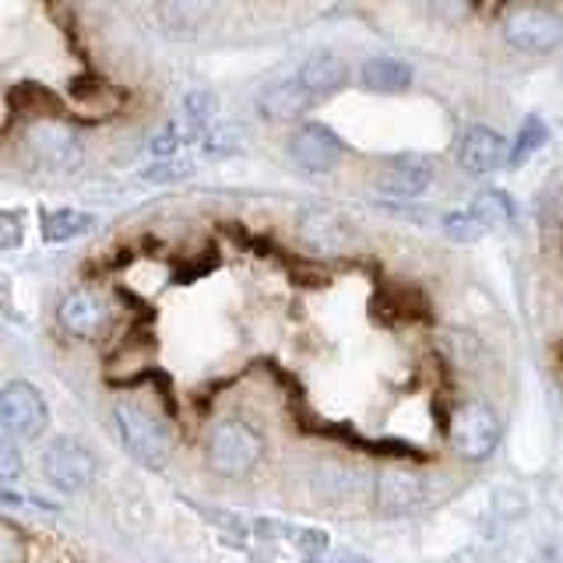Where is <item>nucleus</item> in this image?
<instances>
[{"mask_svg": "<svg viewBox=\"0 0 563 563\" xmlns=\"http://www.w3.org/2000/svg\"><path fill=\"white\" fill-rule=\"evenodd\" d=\"M43 468H46V479L57 489H67V493H78L96 479L92 451H85L78 440H70V437H60L57 444L46 448Z\"/></svg>", "mask_w": 563, "mask_h": 563, "instance_id": "7", "label": "nucleus"}, {"mask_svg": "<svg viewBox=\"0 0 563 563\" xmlns=\"http://www.w3.org/2000/svg\"><path fill=\"white\" fill-rule=\"evenodd\" d=\"M448 437H451V448L462 454L465 462H483V457L493 454V448H497V440H500V419L489 405L465 401L451 412Z\"/></svg>", "mask_w": 563, "mask_h": 563, "instance_id": "4", "label": "nucleus"}, {"mask_svg": "<svg viewBox=\"0 0 563 563\" xmlns=\"http://www.w3.org/2000/svg\"><path fill=\"white\" fill-rule=\"evenodd\" d=\"M360 81L366 92L398 96L412 85V64H405L398 57H369L360 70Z\"/></svg>", "mask_w": 563, "mask_h": 563, "instance_id": "15", "label": "nucleus"}, {"mask_svg": "<svg viewBox=\"0 0 563 563\" xmlns=\"http://www.w3.org/2000/svg\"><path fill=\"white\" fill-rule=\"evenodd\" d=\"M303 236L310 243H321V246L342 243L345 240V225H342L339 216H334V211L313 208V211H307V216H303Z\"/></svg>", "mask_w": 563, "mask_h": 563, "instance_id": "20", "label": "nucleus"}, {"mask_svg": "<svg viewBox=\"0 0 563 563\" xmlns=\"http://www.w3.org/2000/svg\"><path fill=\"white\" fill-rule=\"evenodd\" d=\"M307 563H369V560L363 553H352V550H321Z\"/></svg>", "mask_w": 563, "mask_h": 563, "instance_id": "25", "label": "nucleus"}, {"mask_svg": "<svg viewBox=\"0 0 563 563\" xmlns=\"http://www.w3.org/2000/svg\"><path fill=\"white\" fill-rule=\"evenodd\" d=\"M0 422H4L8 433L22 437V440H35L49 422L43 395L25 380L8 384L4 391H0Z\"/></svg>", "mask_w": 563, "mask_h": 563, "instance_id": "6", "label": "nucleus"}, {"mask_svg": "<svg viewBox=\"0 0 563 563\" xmlns=\"http://www.w3.org/2000/svg\"><path fill=\"white\" fill-rule=\"evenodd\" d=\"M22 475V454L14 451V444L0 430V479H18Z\"/></svg>", "mask_w": 563, "mask_h": 563, "instance_id": "23", "label": "nucleus"}, {"mask_svg": "<svg viewBox=\"0 0 563 563\" xmlns=\"http://www.w3.org/2000/svg\"><path fill=\"white\" fill-rule=\"evenodd\" d=\"M369 313L377 317L380 324H409V321H430V307L422 292L409 289V286H391V289H380L377 299L369 303Z\"/></svg>", "mask_w": 563, "mask_h": 563, "instance_id": "12", "label": "nucleus"}, {"mask_svg": "<svg viewBox=\"0 0 563 563\" xmlns=\"http://www.w3.org/2000/svg\"><path fill=\"white\" fill-rule=\"evenodd\" d=\"M444 233L457 243H475L483 233H489V229L479 222V216H475L472 208H465V211H451L444 219Z\"/></svg>", "mask_w": 563, "mask_h": 563, "instance_id": "22", "label": "nucleus"}, {"mask_svg": "<svg viewBox=\"0 0 563 563\" xmlns=\"http://www.w3.org/2000/svg\"><path fill=\"white\" fill-rule=\"evenodd\" d=\"M500 4H507V0H500Z\"/></svg>", "mask_w": 563, "mask_h": 563, "instance_id": "26", "label": "nucleus"}, {"mask_svg": "<svg viewBox=\"0 0 563 563\" xmlns=\"http://www.w3.org/2000/svg\"><path fill=\"white\" fill-rule=\"evenodd\" d=\"M545 141H550V128H545V120L542 117H528L518 128V134H515V145H510V169L525 166L539 148H545Z\"/></svg>", "mask_w": 563, "mask_h": 563, "instance_id": "18", "label": "nucleus"}, {"mask_svg": "<svg viewBox=\"0 0 563 563\" xmlns=\"http://www.w3.org/2000/svg\"><path fill=\"white\" fill-rule=\"evenodd\" d=\"M457 166L472 176H489V173L510 166V145L497 131L475 123V128H468L462 134V141H457Z\"/></svg>", "mask_w": 563, "mask_h": 563, "instance_id": "9", "label": "nucleus"}, {"mask_svg": "<svg viewBox=\"0 0 563 563\" xmlns=\"http://www.w3.org/2000/svg\"><path fill=\"white\" fill-rule=\"evenodd\" d=\"M96 225V219L88 216V211H75V208H60L53 211V216H46L43 222V233L49 243H64V240H75L81 233H88V229Z\"/></svg>", "mask_w": 563, "mask_h": 563, "instance_id": "19", "label": "nucleus"}, {"mask_svg": "<svg viewBox=\"0 0 563 563\" xmlns=\"http://www.w3.org/2000/svg\"><path fill=\"white\" fill-rule=\"evenodd\" d=\"M433 184V158L419 155V152H401L391 155L380 169V180L377 187L391 198H419L422 190H430Z\"/></svg>", "mask_w": 563, "mask_h": 563, "instance_id": "10", "label": "nucleus"}, {"mask_svg": "<svg viewBox=\"0 0 563 563\" xmlns=\"http://www.w3.org/2000/svg\"><path fill=\"white\" fill-rule=\"evenodd\" d=\"M60 324L78 339H99L106 324H110V307L102 303L99 292L78 289L60 303Z\"/></svg>", "mask_w": 563, "mask_h": 563, "instance_id": "11", "label": "nucleus"}, {"mask_svg": "<svg viewBox=\"0 0 563 563\" xmlns=\"http://www.w3.org/2000/svg\"><path fill=\"white\" fill-rule=\"evenodd\" d=\"M286 152L292 158V166H299L303 173H313V176H321V173H331L334 166L345 158V145H342V137L334 134L328 123H303V128H296L286 141Z\"/></svg>", "mask_w": 563, "mask_h": 563, "instance_id": "5", "label": "nucleus"}, {"mask_svg": "<svg viewBox=\"0 0 563 563\" xmlns=\"http://www.w3.org/2000/svg\"><path fill=\"white\" fill-rule=\"evenodd\" d=\"M22 553H25L22 536L0 521V563H18V560H22Z\"/></svg>", "mask_w": 563, "mask_h": 563, "instance_id": "24", "label": "nucleus"}, {"mask_svg": "<svg viewBox=\"0 0 563 563\" xmlns=\"http://www.w3.org/2000/svg\"><path fill=\"white\" fill-rule=\"evenodd\" d=\"M113 419H117L123 448H128L141 465L163 468L169 462L173 433H169V427L152 409H145V405H134V401H120Z\"/></svg>", "mask_w": 563, "mask_h": 563, "instance_id": "1", "label": "nucleus"}, {"mask_svg": "<svg viewBox=\"0 0 563 563\" xmlns=\"http://www.w3.org/2000/svg\"><path fill=\"white\" fill-rule=\"evenodd\" d=\"M264 454V440L243 419H222L208 433V465L219 475H246Z\"/></svg>", "mask_w": 563, "mask_h": 563, "instance_id": "3", "label": "nucleus"}, {"mask_svg": "<svg viewBox=\"0 0 563 563\" xmlns=\"http://www.w3.org/2000/svg\"><path fill=\"white\" fill-rule=\"evenodd\" d=\"M377 493H380L377 500L384 510H405V507L419 504L422 483H419V475H412L409 468H387L377 479Z\"/></svg>", "mask_w": 563, "mask_h": 563, "instance_id": "16", "label": "nucleus"}, {"mask_svg": "<svg viewBox=\"0 0 563 563\" xmlns=\"http://www.w3.org/2000/svg\"><path fill=\"white\" fill-rule=\"evenodd\" d=\"M313 96L303 88V81H299L296 75L289 78H275L268 81L257 92L254 106H257V113L268 120V123H292L299 117H307L313 110Z\"/></svg>", "mask_w": 563, "mask_h": 563, "instance_id": "8", "label": "nucleus"}, {"mask_svg": "<svg viewBox=\"0 0 563 563\" xmlns=\"http://www.w3.org/2000/svg\"><path fill=\"white\" fill-rule=\"evenodd\" d=\"M296 78L303 81V88L313 99H324V96L342 92L349 85V64L342 57H334V53H313V57L299 64Z\"/></svg>", "mask_w": 563, "mask_h": 563, "instance_id": "13", "label": "nucleus"}, {"mask_svg": "<svg viewBox=\"0 0 563 563\" xmlns=\"http://www.w3.org/2000/svg\"><path fill=\"white\" fill-rule=\"evenodd\" d=\"M472 211L479 216V222L486 229H500L515 219V201H510L504 190H486L472 201Z\"/></svg>", "mask_w": 563, "mask_h": 563, "instance_id": "21", "label": "nucleus"}, {"mask_svg": "<svg viewBox=\"0 0 563 563\" xmlns=\"http://www.w3.org/2000/svg\"><path fill=\"white\" fill-rule=\"evenodd\" d=\"M216 8L219 0H158V22L173 35H198Z\"/></svg>", "mask_w": 563, "mask_h": 563, "instance_id": "14", "label": "nucleus"}, {"mask_svg": "<svg viewBox=\"0 0 563 563\" xmlns=\"http://www.w3.org/2000/svg\"><path fill=\"white\" fill-rule=\"evenodd\" d=\"M29 110V117H64V106H60V99L49 92V88H43V85H35V81H29V85H18V88H11V110L18 113V110Z\"/></svg>", "mask_w": 563, "mask_h": 563, "instance_id": "17", "label": "nucleus"}, {"mask_svg": "<svg viewBox=\"0 0 563 563\" xmlns=\"http://www.w3.org/2000/svg\"><path fill=\"white\" fill-rule=\"evenodd\" d=\"M500 35L507 46H515L518 53H553L563 46V18L553 8L542 4H521V8H507L500 18Z\"/></svg>", "mask_w": 563, "mask_h": 563, "instance_id": "2", "label": "nucleus"}]
</instances>
